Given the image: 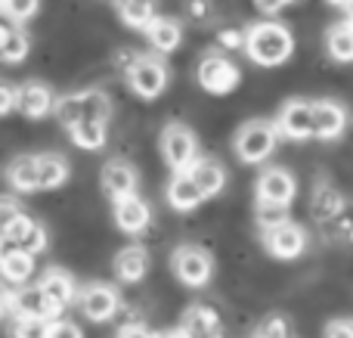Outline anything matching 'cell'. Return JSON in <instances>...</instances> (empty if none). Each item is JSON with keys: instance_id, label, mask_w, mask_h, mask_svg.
<instances>
[{"instance_id": "1", "label": "cell", "mask_w": 353, "mask_h": 338, "mask_svg": "<svg viewBox=\"0 0 353 338\" xmlns=\"http://www.w3.org/2000/svg\"><path fill=\"white\" fill-rule=\"evenodd\" d=\"M245 53H248L251 62L263 68H276L294 53V37L285 25L279 22H261V25H251L245 31Z\"/></svg>"}, {"instance_id": "2", "label": "cell", "mask_w": 353, "mask_h": 338, "mask_svg": "<svg viewBox=\"0 0 353 338\" xmlns=\"http://www.w3.org/2000/svg\"><path fill=\"white\" fill-rule=\"evenodd\" d=\"M53 112L59 118V124L72 128L74 121H105L112 118V99L103 90H81V93H68V97L56 99Z\"/></svg>"}, {"instance_id": "3", "label": "cell", "mask_w": 353, "mask_h": 338, "mask_svg": "<svg viewBox=\"0 0 353 338\" xmlns=\"http://www.w3.org/2000/svg\"><path fill=\"white\" fill-rule=\"evenodd\" d=\"M276 140H279V134H276L273 121H263V118L245 121L236 134V155L245 165H261L273 155Z\"/></svg>"}, {"instance_id": "4", "label": "cell", "mask_w": 353, "mask_h": 338, "mask_svg": "<svg viewBox=\"0 0 353 338\" xmlns=\"http://www.w3.org/2000/svg\"><path fill=\"white\" fill-rule=\"evenodd\" d=\"M161 155L171 171H189V165L199 159V140L186 124L171 121L161 130Z\"/></svg>"}, {"instance_id": "5", "label": "cell", "mask_w": 353, "mask_h": 338, "mask_svg": "<svg viewBox=\"0 0 353 338\" xmlns=\"http://www.w3.org/2000/svg\"><path fill=\"white\" fill-rule=\"evenodd\" d=\"M128 84H130V90L137 93V97H143V99H155V97H161L165 93V87H168V66L159 59V56H137V62L128 68Z\"/></svg>"}, {"instance_id": "6", "label": "cell", "mask_w": 353, "mask_h": 338, "mask_svg": "<svg viewBox=\"0 0 353 338\" xmlns=\"http://www.w3.org/2000/svg\"><path fill=\"white\" fill-rule=\"evenodd\" d=\"M195 74H199L201 90L217 93V97L232 93L239 87V81H242V72H239V68L220 53H208L205 59L199 62V72Z\"/></svg>"}, {"instance_id": "7", "label": "cell", "mask_w": 353, "mask_h": 338, "mask_svg": "<svg viewBox=\"0 0 353 338\" xmlns=\"http://www.w3.org/2000/svg\"><path fill=\"white\" fill-rule=\"evenodd\" d=\"M171 264H174L176 279H180V283H186V286H192V289H199V286L208 283L211 267H214L211 264V255H208L205 248H199V246H180L174 252Z\"/></svg>"}, {"instance_id": "8", "label": "cell", "mask_w": 353, "mask_h": 338, "mask_svg": "<svg viewBox=\"0 0 353 338\" xmlns=\"http://www.w3.org/2000/svg\"><path fill=\"white\" fill-rule=\"evenodd\" d=\"M310 112H313V137L316 140H338L350 124L347 109L341 103H335V99H313Z\"/></svg>"}, {"instance_id": "9", "label": "cell", "mask_w": 353, "mask_h": 338, "mask_svg": "<svg viewBox=\"0 0 353 338\" xmlns=\"http://www.w3.org/2000/svg\"><path fill=\"white\" fill-rule=\"evenodd\" d=\"M263 246H267L270 255H276V258H285V261L298 258L307 246L304 227H298V223H292V221L273 223V227L263 230Z\"/></svg>"}, {"instance_id": "10", "label": "cell", "mask_w": 353, "mask_h": 338, "mask_svg": "<svg viewBox=\"0 0 353 338\" xmlns=\"http://www.w3.org/2000/svg\"><path fill=\"white\" fill-rule=\"evenodd\" d=\"M276 134L288 140H307L313 137V112L307 99H288L276 118Z\"/></svg>"}, {"instance_id": "11", "label": "cell", "mask_w": 353, "mask_h": 338, "mask_svg": "<svg viewBox=\"0 0 353 338\" xmlns=\"http://www.w3.org/2000/svg\"><path fill=\"white\" fill-rule=\"evenodd\" d=\"M78 304H81V310H84L87 320L105 323V320H112V317L118 314V304L121 301H118V292L112 289V286L93 283V286H87V289L81 292Z\"/></svg>"}, {"instance_id": "12", "label": "cell", "mask_w": 353, "mask_h": 338, "mask_svg": "<svg viewBox=\"0 0 353 338\" xmlns=\"http://www.w3.org/2000/svg\"><path fill=\"white\" fill-rule=\"evenodd\" d=\"M298 183H294L292 171L285 168H267V171L257 177V199L261 202H276V205H292Z\"/></svg>"}, {"instance_id": "13", "label": "cell", "mask_w": 353, "mask_h": 338, "mask_svg": "<svg viewBox=\"0 0 353 338\" xmlns=\"http://www.w3.org/2000/svg\"><path fill=\"white\" fill-rule=\"evenodd\" d=\"M10 310L16 317H28V320H56L59 310L43 298L41 286H22L16 295H10Z\"/></svg>"}, {"instance_id": "14", "label": "cell", "mask_w": 353, "mask_h": 338, "mask_svg": "<svg viewBox=\"0 0 353 338\" xmlns=\"http://www.w3.org/2000/svg\"><path fill=\"white\" fill-rule=\"evenodd\" d=\"M149 221H152V208H149L137 192L115 199V223H118V230L137 236V233H143V230L149 227Z\"/></svg>"}, {"instance_id": "15", "label": "cell", "mask_w": 353, "mask_h": 338, "mask_svg": "<svg viewBox=\"0 0 353 338\" xmlns=\"http://www.w3.org/2000/svg\"><path fill=\"white\" fill-rule=\"evenodd\" d=\"M3 236L6 239H12L16 242V248H22V252H28V255H41L43 248H47V230H43L34 217L25 215V211L10 223V227H6Z\"/></svg>"}, {"instance_id": "16", "label": "cell", "mask_w": 353, "mask_h": 338, "mask_svg": "<svg viewBox=\"0 0 353 338\" xmlns=\"http://www.w3.org/2000/svg\"><path fill=\"white\" fill-rule=\"evenodd\" d=\"M99 183H103L105 196L115 202V199L137 192V171H134V165H128V161H121V159L105 161L103 174H99Z\"/></svg>"}, {"instance_id": "17", "label": "cell", "mask_w": 353, "mask_h": 338, "mask_svg": "<svg viewBox=\"0 0 353 338\" xmlns=\"http://www.w3.org/2000/svg\"><path fill=\"white\" fill-rule=\"evenodd\" d=\"M53 90L41 81H28L16 90V109L22 112L25 118H43L53 112Z\"/></svg>"}, {"instance_id": "18", "label": "cell", "mask_w": 353, "mask_h": 338, "mask_svg": "<svg viewBox=\"0 0 353 338\" xmlns=\"http://www.w3.org/2000/svg\"><path fill=\"white\" fill-rule=\"evenodd\" d=\"M37 286H41L43 298H47V301L53 304L59 314L74 301V295H78V289H74V279L68 277L65 270H59V267H50V270L41 277V283H37Z\"/></svg>"}, {"instance_id": "19", "label": "cell", "mask_w": 353, "mask_h": 338, "mask_svg": "<svg viewBox=\"0 0 353 338\" xmlns=\"http://www.w3.org/2000/svg\"><path fill=\"white\" fill-rule=\"evenodd\" d=\"M189 177L195 180V186L201 190V196L205 199H214L223 192L226 186V171L220 161L214 159H195L192 165H189Z\"/></svg>"}, {"instance_id": "20", "label": "cell", "mask_w": 353, "mask_h": 338, "mask_svg": "<svg viewBox=\"0 0 353 338\" xmlns=\"http://www.w3.org/2000/svg\"><path fill=\"white\" fill-rule=\"evenodd\" d=\"M143 31H146L149 43H152L159 53H174L183 41V25L171 16H155Z\"/></svg>"}, {"instance_id": "21", "label": "cell", "mask_w": 353, "mask_h": 338, "mask_svg": "<svg viewBox=\"0 0 353 338\" xmlns=\"http://www.w3.org/2000/svg\"><path fill=\"white\" fill-rule=\"evenodd\" d=\"M168 202H171V208H176V211H192L205 202V196H201V190L195 186V180L189 177V171H174L171 183H168Z\"/></svg>"}, {"instance_id": "22", "label": "cell", "mask_w": 353, "mask_h": 338, "mask_svg": "<svg viewBox=\"0 0 353 338\" xmlns=\"http://www.w3.org/2000/svg\"><path fill=\"white\" fill-rule=\"evenodd\" d=\"M186 338H220V320L211 308L205 304H195V308L186 310L183 317V329H180Z\"/></svg>"}, {"instance_id": "23", "label": "cell", "mask_w": 353, "mask_h": 338, "mask_svg": "<svg viewBox=\"0 0 353 338\" xmlns=\"http://www.w3.org/2000/svg\"><path fill=\"white\" fill-rule=\"evenodd\" d=\"M146 270H149V255H146V248L128 246V248H121V252H118V258H115V273H118V279H124V283H140V279L146 277Z\"/></svg>"}, {"instance_id": "24", "label": "cell", "mask_w": 353, "mask_h": 338, "mask_svg": "<svg viewBox=\"0 0 353 338\" xmlns=\"http://www.w3.org/2000/svg\"><path fill=\"white\" fill-rule=\"evenodd\" d=\"M68 180V161L56 152L37 155V190H56Z\"/></svg>"}, {"instance_id": "25", "label": "cell", "mask_w": 353, "mask_h": 338, "mask_svg": "<svg viewBox=\"0 0 353 338\" xmlns=\"http://www.w3.org/2000/svg\"><path fill=\"white\" fill-rule=\"evenodd\" d=\"M6 180L12 190L19 192H34L37 190V155H19L6 168Z\"/></svg>"}, {"instance_id": "26", "label": "cell", "mask_w": 353, "mask_h": 338, "mask_svg": "<svg viewBox=\"0 0 353 338\" xmlns=\"http://www.w3.org/2000/svg\"><path fill=\"white\" fill-rule=\"evenodd\" d=\"M118 16L128 28H146L155 16H159V3L155 0H118Z\"/></svg>"}, {"instance_id": "27", "label": "cell", "mask_w": 353, "mask_h": 338, "mask_svg": "<svg viewBox=\"0 0 353 338\" xmlns=\"http://www.w3.org/2000/svg\"><path fill=\"white\" fill-rule=\"evenodd\" d=\"M68 137H72L74 146L81 149H90V152H97V149L105 146V121H74L72 128H68Z\"/></svg>"}, {"instance_id": "28", "label": "cell", "mask_w": 353, "mask_h": 338, "mask_svg": "<svg viewBox=\"0 0 353 338\" xmlns=\"http://www.w3.org/2000/svg\"><path fill=\"white\" fill-rule=\"evenodd\" d=\"M325 50L335 62H353V25L341 22L325 31Z\"/></svg>"}, {"instance_id": "29", "label": "cell", "mask_w": 353, "mask_h": 338, "mask_svg": "<svg viewBox=\"0 0 353 338\" xmlns=\"http://www.w3.org/2000/svg\"><path fill=\"white\" fill-rule=\"evenodd\" d=\"M341 192L335 190V186H329L323 180V183H316V190H313V199H310V211H313V217H316L319 223H325L332 215H335L338 208H341Z\"/></svg>"}, {"instance_id": "30", "label": "cell", "mask_w": 353, "mask_h": 338, "mask_svg": "<svg viewBox=\"0 0 353 338\" xmlns=\"http://www.w3.org/2000/svg\"><path fill=\"white\" fill-rule=\"evenodd\" d=\"M28 37H25V31H16L10 28L3 37V43H0V59L3 62H22L25 56H28Z\"/></svg>"}, {"instance_id": "31", "label": "cell", "mask_w": 353, "mask_h": 338, "mask_svg": "<svg viewBox=\"0 0 353 338\" xmlns=\"http://www.w3.org/2000/svg\"><path fill=\"white\" fill-rule=\"evenodd\" d=\"M325 223L335 230L338 239L347 242V246H353V202H341V208H338Z\"/></svg>"}, {"instance_id": "32", "label": "cell", "mask_w": 353, "mask_h": 338, "mask_svg": "<svg viewBox=\"0 0 353 338\" xmlns=\"http://www.w3.org/2000/svg\"><path fill=\"white\" fill-rule=\"evenodd\" d=\"M37 10H41V0H0V12H6L12 22H28Z\"/></svg>"}, {"instance_id": "33", "label": "cell", "mask_w": 353, "mask_h": 338, "mask_svg": "<svg viewBox=\"0 0 353 338\" xmlns=\"http://www.w3.org/2000/svg\"><path fill=\"white\" fill-rule=\"evenodd\" d=\"M288 221V205H276V202H261L257 199V223L263 230L273 227V223H282Z\"/></svg>"}, {"instance_id": "34", "label": "cell", "mask_w": 353, "mask_h": 338, "mask_svg": "<svg viewBox=\"0 0 353 338\" xmlns=\"http://www.w3.org/2000/svg\"><path fill=\"white\" fill-rule=\"evenodd\" d=\"M12 335H16V338H43V335H47V320H28V317H16Z\"/></svg>"}, {"instance_id": "35", "label": "cell", "mask_w": 353, "mask_h": 338, "mask_svg": "<svg viewBox=\"0 0 353 338\" xmlns=\"http://www.w3.org/2000/svg\"><path fill=\"white\" fill-rule=\"evenodd\" d=\"M183 10H186V19H189V22L205 25V22H211L214 6H211V0H183Z\"/></svg>"}, {"instance_id": "36", "label": "cell", "mask_w": 353, "mask_h": 338, "mask_svg": "<svg viewBox=\"0 0 353 338\" xmlns=\"http://www.w3.org/2000/svg\"><path fill=\"white\" fill-rule=\"evenodd\" d=\"M19 215H22V205H19L16 199H10V196H0V236L6 233V227H10Z\"/></svg>"}, {"instance_id": "37", "label": "cell", "mask_w": 353, "mask_h": 338, "mask_svg": "<svg viewBox=\"0 0 353 338\" xmlns=\"http://www.w3.org/2000/svg\"><path fill=\"white\" fill-rule=\"evenodd\" d=\"M43 338H84V332H81L74 323H68V320H50L47 323V335Z\"/></svg>"}, {"instance_id": "38", "label": "cell", "mask_w": 353, "mask_h": 338, "mask_svg": "<svg viewBox=\"0 0 353 338\" xmlns=\"http://www.w3.org/2000/svg\"><path fill=\"white\" fill-rule=\"evenodd\" d=\"M217 43L223 50H242L245 47V31H236V28H223L217 34Z\"/></svg>"}, {"instance_id": "39", "label": "cell", "mask_w": 353, "mask_h": 338, "mask_svg": "<svg viewBox=\"0 0 353 338\" xmlns=\"http://www.w3.org/2000/svg\"><path fill=\"white\" fill-rule=\"evenodd\" d=\"M257 329H263V332L273 335V338H285L288 335V323L282 320V317H267V320H263Z\"/></svg>"}, {"instance_id": "40", "label": "cell", "mask_w": 353, "mask_h": 338, "mask_svg": "<svg viewBox=\"0 0 353 338\" xmlns=\"http://www.w3.org/2000/svg\"><path fill=\"white\" fill-rule=\"evenodd\" d=\"M325 338H353V320H332L325 326Z\"/></svg>"}, {"instance_id": "41", "label": "cell", "mask_w": 353, "mask_h": 338, "mask_svg": "<svg viewBox=\"0 0 353 338\" xmlns=\"http://www.w3.org/2000/svg\"><path fill=\"white\" fill-rule=\"evenodd\" d=\"M12 109H16V87L0 81V115H10Z\"/></svg>"}, {"instance_id": "42", "label": "cell", "mask_w": 353, "mask_h": 338, "mask_svg": "<svg viewBox=\"0 0 353 338\" xmlns=\"http://www.w3.org/2000/svg\"><path fill=\"white\" fill-rule=\"evenodd\" d=\"M254 6L263 12V16H276V12L285 6V0H254Z\"/></svg>"}, {"instance_id": "43", "label": "cell", "mask_w": 353, "mask_h": 338, "mask_svg": "<svg viewBox=\"0 0 353 338\" xmlns=\"http://www.w3.org/2000/svg\"><path fill=\"white\" fill-rule=\"evenodd\" d=\"M137 56H140V53H134V50H128V47H124V50H121V53H118L115 66H118V68H121V72H124V74H128V68H130V66H134V62H137Z\"/></svg>"}, {"instance_id": "44", "label": "cell", "mask_w": 353, "mask_h": 338, "mask_svg": "<svg viewBox=\"0 0 353 338\" xmlns=\"http://www.w3.org/2000/svg\"><path fill=\"white\" fill-rule=\"evenodd\" d=\"M118 338H155V335L149 332L146 326H124V329H121V335H118Z\"/></svg>"}, {"instance_id": "45", "label": "cell", "mask_w": 353, "mask_h": 338, "mask_svg": "<svg viewBox=\"0 0 353 338\" xmlns=\"http://www.w3.org/2000/svg\"><path fill=\"white\" fill-rule=\"evenodd\" d=\"M6 310H10V292L0 286V317H6Z\"/></svg>"}, {"instance_id": "46", "label": "cell", "mask_w": 353, "mask_h": 338, "mask_svg": "<svg viewBox=\"0 0 353 338\" xmlns=\"http://www.w3.org/2000/svg\"><path fill=\"white\" fill-rule=\"evenodd\" d=\"M344 10H347V22L353 25V0H347V3H344Z\"/></svg>"}, {"instance_id": "47", "label": "cell", "mask_w": 353, "mask_h": 338, "mask_svg": "<svg viewBox=\"0 0 353 338\" xmlns=\"http://www.w3.org/2000/svg\"><path fill=\"white\" fill-rule=\"evenodd\" d=\"M155 338H186L183 332H161V335H155Z\"/></svg>"}, {"instance_id": "48", "label": "cell", "mask_w": 353, "mask_h": 338, "mask_svg": "<svg viewBox=\"0 0 353 338\" xmlns=\"http://www.w3.org/2000/svg\"><path fill=\"white\" fill-rule=\"evenodd\" d=\"M251 338H273V335H267V332H263V329H257V332L251 335Z\"/></svg>"}, {"instance_id": "49", "label": "cell", "mask_w": 353, "mask_h": 338, "mask_svg": "<svg viewBox=\"0 0 353 338\" xmlns=\"http://www.w3.org/2000/svg\"><path fill=\"white\" fill-rule=\"evenodd\" d=\"M6 31H10V28H6V25H0V43H3V37H6Z\"/></svg>"}, {"instance_id": "50", "label": "cell", "mask_w": 353, "mask_h": 338, "mask_svg": "<svg viewBox=\"0 0 353 338\" xmlns=\"http://www.w3.org/2000/svg\"><path fill=\"white\" fill-rule=\"evenodd\" d=\"M329 3H332V6H344V3H347V0H329Z\"/></svg>"}, {"instance_id": "51", "label": "cell", "mask_w": 353, "mask_h": 338, "mask_svg": "<svg viewBox=\"0 0 353 338\" xmlns=\"http://www.w3.org/2000/svg\"><path fill=\"white\" fill-rule=\"evenodd\" d=\"M285 3H294V0H285Z\"/></svg>"}, {"instance_id": "52", "label": "cell", "mask_w": 353, "mask_h": 338, "mask_svg": "<svg viewBox=\"0 0 353 338\" xmlns=\"http://www.w3.org/2000/svg\"><path fill=\"white\" fill-rule=\"evenodd\" d=\"M112 3H118V0H112Z\"/></svg>"}]
</instances>
